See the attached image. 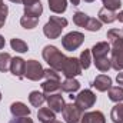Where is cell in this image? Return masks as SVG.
I'll return each mask as SVG.
<instances>
[{
	"mask_svg": "<svg viewBox=\"0 0 123 123\" xmlns=\"http://www.w3.org/2000/svg\"><path fill=\"white\" fill-rule=\"evenodd\" d=\"M107 39L110 43V63L112 69L123 70V31L119 29H110L107 31Z\"/></svg>",
	"mask_w": 123,
	"mask_h": 123,
	"instance_id": "1",
	"label": "cell"
},
{
	"mask_svg": "<svg viewBox=\"0 0 123 123\" xmlns=\"http://www.w3.org/2000/svg\"><path fill=\"white\" fill-rule=\"evenodd\" d=\"M42 56H43V59L47 62V64H49L52 69H55V70H57V72H62L63 64H64V62L67 59L57 47L50 46V44H49V46H44V49H43V52H42Z\"/></svg>",
	"mask_w": 123,
	"mask_h": 123,
	"instance_id": "2",
	"label": "cell"
},
{
	"mask_svg": "<svg viewBox=\"0 0 123 123\" xmlns=\"http://www.w3.org/2000/svg\"><path fill=\"white\" fill-rule=\"evenodd\" d=\"M67 26V20L60 16H50L49 22L44 25L43 33L49 39H57L62 34V30Z\"/></svg>",
	"mask_w": 123,
	"mask_h": 123,
	"instance_id": "3",
	"label": "cell"
},
{
	"mask_svg": "<svg viewBox=\"0 0 123 123\" xmlns=\"http://www.w3.org/2000/svg\"><path fill=\"white\" fill-rule=\"evenodd\" d=\"M73 23L76 26H79V27H85L89 31H99L100 27H102V22L100 20L87 16L83 12H76L73 14Z\"/></svg>",
	"mask_w": 123,
	"mask_h": 123,
	"instance_id": "4",
	"label": "cell"
},
{
	"mask_svg": "<svg viewBox=\"0 0 123 123\" xmlns=\"http://www.w3.org/2000/svg\"><path fill=\"white\" fill-rule=\"evenodd\" d=\"M83 42H85V34L80 31H70L62 37V44H63L64 50H67V52H73V50L79 49Z\"/></svg>",
	"mask_w": 123,
	"mask_h": 123,
	"instance_id": "5",
	"label": "cell"
},
{
	"mask_svg": "<svg viewBox=\"0 0 123 123\" xmlns=\"http://www.w3.org/2000/svg\"><path fill=\"white\" fill-rule=\"evenodd\" d=\"M96 103V94L90 89H85L74 97V105L80 109V110H87L93 107V105Z\"/></svg>",
	"mask_w": 123,
	"mask_h": 123,
	"instance_id": "6",
	"label": "cell"
},
{
	"mask_svg": "<svg viewBox=\"0 0 123 123\" xmlns=\"http://www.w3.org/2000/svg\"><path fill=\"white\" fill-rule=\"evenodd\" d=\"M43 74H44V69L42 67V64L37 60L26 62L25 77H27L29 80H33V82H39L40 79H43Z\"/></svg>",
	"mask_w": 123,
	"mask_h": 123,
	"instance_id": "7",
	"label": "cell"
},
{
	"mask_svg": "<svg viewBox=\"0 0 123 123\" xmlns=\"http://www.w3.org/2000/svg\"><path fill=\"white\" fill-rule=\"evenodd\" d=\"M62 73L66 76V79H74L76 76L82 74V66H80V62L76 57H67L64 64H63V69H62Z\"/></svg>",
	"mask_w": 123,
	"mask_h": 123,
	"instance_id": "8",
	"label": "cell"
},
{
	"mask_svg": "<svg viewBox=\"0 0 123 123\" xmlns=\"http://www.w3.org/2000/svg\"><path fill=\"white\" fill-rule=\"evenodd\" d=\"M62 115H63V119L67 123H82L83 110H80L74 103H69V105H64Z\"/></svg>",
	"mask_w": 123,
	"mask_h": 123,
	"instance_id": "9",
	"label": "cell"
},
{
	"mask_svg": "<svg viewBox=\"0 0 123 123\" xmlns=\"http://www.w3.org/2000/svg\"><path fill=\"white\" fill-rule=\"evenodd\" d=\"M46 102H47L49 109L53 110L55 113H62L64 109V105H66L60 93H53V94L46 96Z\"/></svg>",
	"mask_w": 123,
	"mask_h": 123,
	"instance_id": "10",
	"label": "cell"
},
{
	"mask_svg": "<svg viewBox=\"0 0 123 123\" xmlns=\"http://www.w3.org/2000/svg\"><path fill=\"white\" fill-rule=\"evenodd\" d=\"M25 69H26V62L22 57H12L10 62V72L13 76L22 79L25 77Z\"/></svg>",
	"mask_w": 123,
	"mask_h": 123,
	"instance_id": "11",
	"label": "cell"
},
{
	"mask_svg": "<svg viewBox=\"0 0 123 123\" xmlns=\"http://www.w3.org/2000/svg\"><path fill=\"white\" fill-rule=\"evenodd\" d=\"M92 86L96 87V90H99V92H107L112 87V79L109 76H106V74H99L93 80Z\"/></svg>",
	"mask_w": 123,
	"mask_h": 123,
	"instance_id": "12",
	"label": "cell"
},
{
	"mask_svg": "<svg viewBox=\"0 0 123 123\" xmlns=\"http://www.w3.org/2000/svg\"><path fill=\"white\" fill-rule=\"evenodd\" d=\"M90 52H92L94 59H97V57H107V55L110 53V43L99 42L90 49Z\"/></svg>",
	"mask_w": 123,
	"mask_h": 123,
	"instance_id": "13",
	"label": "cell"
},
{
	"mask_svg": "<svg viewBox=\"0 0 123 123\" xmlns=\"http://www.w3.org/2000/svg\"><path fill=\"white\" fill-rule=\"evenodd\" d=\"M10 113L14 117H25V116H30V109L22 102H14L10 106Z\"/></svg>",
	"mask_w": 123,
	"mask_h": 123,
	"instance_id": "14",
	"label": "cell"
},
{
	"mask_svg": "<svg viewBox=\"0 0 123 123\" xmlns=\"http://www.w3.org/2000/svg\"><path fill=\"white\" fill-rule=\"evenodd\" d=\"M82 123H106V119H105V115L99 110L86 112V113H83Z\"/></svg>",
	"mask_w": 123,
	"mask_h": 123,
	"instance_id": "15",
	"label": "cell"
},
{
	"mask_svg": "<svg viewBox=\"0 0 123 123\" xmlns=\"http://www.w3.org/2000/svg\"><path fill=\"white\" fill-rule=\"evenodd\" d=\"M116 19H117V13H116V12L109 10V9H106V7H102V9L99 10V20H100L102 23L110 25V23H113Z\"/></svg>",
	"mask_w": 123,
	"mask_h": 123,
	"instance_id": "16",
	"label": "cell"
},
{
	"mask_svg": "<svg viewBox=\"0 0 123 123\" xmlns=\"http://www.w3.org/2000/svg\"><path fill=\"white\" fill-rule=\"evenodd\" d=\"M60 82L59 80H46L42 83V89H43V93L46 96L49 94H53V93H57L60 90Z\"/></svg>",
	"mask_w": 123,
	"mask_h": 123,
	"instance_id": "17",
	"label": "cell"
},
{
	"mask_svg": "<svg viewBox=\"0 0 123 123\" xmlns=\"http://www.w3.org/2000/svg\"><path fill=\"white\" fill-rule=\"evenodd\" d=\"M29 102H30L31 106H34V107H42L43 103L46 102V94L39 92V90H33L29 94Z\"/></svg>",
	"mask_w": 123,
	"mask_h": 123,
	"instance_id": "18",
	"label": "cell"
},
{
	"mask_svg": "<svg viewBox=\"0 0 123 123\" xmlns=\"http://www.w3.org/2000/svg\"><path fill=\"white\" fill-rule=\"evenodd\" d=\"M47 1H49V9L56 14L64 13L67 9V0H47Z\"/></svg>",
	"mask_w": 123,
	"mask_h": 123,
	"instance_id": "19",
	"label": "cell"
},
{
	"mask_svg": "<svg viewBox=\"0 0 123 123\" xmlns=\"http://www.w3.org/2000/svg\"><path fill=\"white\" fill-rule=\"evenodd\" d=\"M60 89L66 93H74L80 89V83L76 79H66L60 85Z\"/></svg>",
	"mask_w": 123,
	"mask_h": 123,
	"instance_id": "20",
	"label": "cell"
},
{
	"mask_svg": "<svg viewBox=\"0 0 123 123\" xmlns=\"http://www.w3.org/2000/svg\"><path fill=\"white\" fill-rule=\"evenodd\" d=\"M37 117H39V120H40L42 123H49V122H52V120L56 119L55 112L50 110L49 107H42V109H39V112H37Z\"/></svg>",
	"mask_w": 123,
	"mask_h": 123,
	"instance_id": "21",
	"label": "cell"
},
{
	"mask_svg": "<svg viewBox=\"0 0 123 123\" xmlns=\"http://www.w3.org/2000/svg\"><path fill=\"white\" fill-rule=\"evenodd\" d=\"M43 13V6L42 3H34L31 6H26L25 7V16H31V17H40Z\"/></svg>",
	"mask_w": 123,
	"mask_h": 123,
	"instance_id": "22",
	"label": "cell"
},
{
	"mask_svg": "<svg viewBox=\"0 0 123 123\" xmlns=\"http://www.w3.org/2000/svg\"><path fill=\"white\" fill-rule=\"evenodd\" d=\"M109 99L115 103L123 102V87L120 86H112L109 89Z\"/></svg>",
	"mask_w": 123,
	"mask_h": 123,
	"instance_id": "23",
	"label": "cell"
},
{
	"mask_svg": "<svg viewBox=\"0 0 123 123\" xmlns=\"http://www.w3.org/2000/svg\"><path fill=\"white\" fill-rule=\"evenodd\" d=\"M94 66L99 72H109L112 69V63H110V59L109 57H97L94 59Z\"/></svg>",
	"mask_w": 123,
	"mask_h": 123,
	"instance_id": "24",
	"label": "cell"
},
{
	"mask_svg": "<svg viewBox=\"0 0 123 123\" xmlns=\"http://www.w3.org/2000/svg\"><path fill=\"white\" fill-rule=\"evenodd\" d=\"M110 119L113 123H123V105L117 103L112 112H110Z\"/></svg>",
	"mask_w": 123,
	"mask_h": 123,
	"instance_id": "25",
	"label": "cell"
},
{
	"mask_svg": "<svg viewBox=\"0 0 123 123\" xmlns=\"http://www.w3.org/2000/svg\"><path fill=\"white\" fill-rule=\"evenodd\" d=\"M10 46H12V49H13V50L19 52V53H26V52L29 50L27 43H26V42H23L22 39H17V37H14V39H12V40H10Z\"/></svg>",
	"mask_w": 123,
	"mask_h": 123,
	"instance_id": "26",
	"label": "cell"
},
{
	"mask_svg": "<svg viewBox=\"0 0 123 123\" xmlns=\"http://www.w3.org/2000/svg\"><path fill=\"white\" fill-rule=\"evenodd\" d=\"M79 62H80L82 69H89L90 64H92V52H90L89 49H85V50L80 53Z\"/></svg>",
	"mask_w": 123,
	"mask_h": 123,
	"instance_id": "27",
	"label": "cell"
},
{
	"mask_svg": "<svg viewBox=\"0 0 123 123\" xmlns=\"http://www.w3.org/2000/svg\"><path fill=\"white\" fill-rule=\"evenodd\" d=\"M37 23H39V17H31V16H23L22 19H20V25H22V27H25V29H34L36 26H37Z\"/></svg>",
	"mask_w": 123,
	"mask_h": 123,
	"instance_id": "28",
	"label": "cell"
},
{
	"mask_svg": "<svg viewBox=\"0 0 123 123\" xmlns=\"http://www.w3.org/2000/svg\"><path fill=\"white\" fill-rule=\"evenodd\" d=\"M10 62H12V56L10 53H0V72L6 73L7 70H10Z\"/></svg>",
	"mask_w": 123,
	"mask_h": 123,
	"instance_id": "29",
	"label": "cell"
},
{
	"mask_svg": "<svg viewBox=\"0 0 123 123\" xmlns=\"http://www.w3.org/2000/svg\"><path fill=\"white\" fill-rule=\"evenodd\" d=\"M102 3H103V7L113 10V12H116L122 6V0H102Z\"/></svg>",
	"mask_w": 123,
	"mask_h": 123,
	"instance_id": "30",
	"label": "cell"
},
{
	"mask_svg": "<svg viewBox=\"0 0 123 123\" xmlns=\"http://www.w3.org/2000/svg\"><path fill=\"white\" fill-rule=\"evenodd\" d=\"M43 77H44L46 80H59V82H60V74L57 73V70H55V69H52V67L44 69Z\"/></svg>",
	"mask_w": 123,
	"mask_h": 123,
	"instance_id": "31",
	"label": "cell"
},
{
	"mask_svg": "<svg viewBox=\"0 0 123 123\" xmlns=\"http://www.w3.org/2000/svg\"><path fill=\"white\" fill-rule=\"evenodd\" d=\"M7 14H9V7L6 4H0V29L4 26L6 23V19H7Z\"/></svg>",
	"mask_w": 123,
	"mask_h": 123,
	"instance_id": "32",
	"label": "cell"
},
{
	"mask_svg": "<svg viewBox=\"0 0 123 123\" xmlns=\"http://www.w3.org/2000/svg\"><path fill=\"white\" fill-rule=\"evenodd\" d=\"M9 123H33V120L29 116H25V117H14L12 122H9Z\"/></svg>",
	"mask_w": 123,
	"mask_h": 123,
	"instance_id": "33",
	"label": "cell"
},
{
	"mask_svg": "<svg viewBox=\"0 0 123 123\" xmlns=\"http://www.w3.org/2000/svg\"><path fill=\"white\" fill-rule=\"evenodd\" d=\"M40 0H22V3L25 4V7L26 6H31V4H34V3H39Z\"/></svg>",
	"mask_w": 123,
	"mask_h": 123,
	"instance_id": "34",
	"label": "cell"
},
{
	"mask_svg": "<svg viewBox=\"0 0 123 123\" xmlns=\"http://www.w3.org/2000/svg\"><path fill=\"white\" fill-rule=\"evenodd\" d=\"M116 82L123 86V73H117V76H116Z\"/></svg>",
	"mask_w": 123,
	"mask_h": 123,
	"instance_id": "35",
	"label": "cell"
},
{
	"mask_svg": "<svg viewBox=\"0 0 123 123\" xmlns=\"http://www.w3.org/2000/svg\"><path fill=\"white\" fill-rule=\"evenodd\" d=\"M4 44H6V42H4V37H3V36L0 34V50H1L3 47H4Z\"/></svg>",
	"mask_w": 123,
	"mask_h": 123,
	"instance_id": "36",
	"label": "cell"
},
{
	"mask_svg": "<svg viewBox=\"0 0 123 123\" xmlns=\"http://www.w3.org/2000/svg\"><path fill=\"white\" fill-rule=\"evenodd\" d=\"M116 20H119V22H122V23H123V10L117 13V19H116Z\"/></svg>",
	"mask_w": 123,
	"mask_h": 123,
	"instance_id": "37",
	"label": "cell"
},
{
	"mask_svg": "<svg viewBox=\"0 0 123 123\" xmlns=\"http://www.w3.org/2000/svg\"><path fill=\"white\" fill-rule=\"evenodd\" d=\"M70 3H72L73 6H79V3H80V0H70Z\"/></svg>",
	"mask_w": 123,
	"mask_h": 123,
	"instance_id": "38",
	"label": "cell"
},
{
	"mask_svg": "<svg viewBox=\"0 0 123 123\" xmlns=\"http://www.w3.org/2000/svg\"><path fill=\"white\" fill-rule=\"evenodd\" d=\"M49 123H62L60 120H57V119H55V120H52V122H49Z\"/></svg>",
	"mask_w": 123,
	"mask_h": 123,
	"instance_id": "39",
	"label": "cell"
},
{
	"mask_svg": "<svg viewBox=\"0 0 123 123\" xmlns=\"http://www.w3.org/2000/svg\"><path fill=\"white\" fill-rule=\"evenodd\" d=\"M10 1H13V3H20L22 0H10Z\"/></svg>",
	"mask_w": 123,
	"mask_h": 123,
	"instance_id": "40",
	"label": "cell"
},
{
	"mask_svg": "<svg viewBox=\"0 0 123 123\" xmlns=\"http://www.w3.org/2000/svg\"><path fill=\"white\" fill-rule=\"evenodd\" d=\"M86 3H92V1H94V0H85Z\"/></svg>",
	"mask_w": 123,
	"mask_h": 123,
	"instance_id": "41",
	"label": "cell"
},
{
	"mask_svg": "<svg viewBox=\"0 0 123 123\" xmlns=\"http://www.w3.org/2000/svg\"><path fill=\"white\" fill-rule=\"evenodd\" d=\"M0 4H3V0H0Z\"/></svg>",
	"mask_w": 123,
	"mask_h": 123,
	"instance_id": "42",
	"label": "cell"
},
{
	"mask_svg": "<svg viewBox=\"0 0 123 123\" xmlns=\"http://www.w3.org/2000/svg\"><path fill=\"white\" fill-rule=\"evenodd\" d=\"M0 100H1V93H0Z\"/></svg>",
	"mask_w": 123,
	"mask_h": 123,
	"instance_id": "43",
	"label": "cell"
},
{
	"mask_svg": "<svg viewBox=\"0 0 123 123\" xmlns=\"http://www.w3.org/2000/svg\"><path fill=\"white\" fill-rule=\"evenodd\" d=\"M122 31H123V30H122Z\"/></svg>",
	"mask_w": 123,
	"mask_h": 123,
	"instance_id": "44",
	"label": "cell"
}]
</instances>
